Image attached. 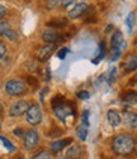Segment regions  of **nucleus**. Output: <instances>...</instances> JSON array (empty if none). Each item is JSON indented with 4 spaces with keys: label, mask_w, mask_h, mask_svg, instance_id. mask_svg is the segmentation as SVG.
<instances>
[{
    "label": "nucleus",
    "mask_w": 137,
    "mask_h": 159,
    "mask_svg": "<svg viewBox=\"0 0 137 159\" xmlns=\"http://www.w3.org/2000/svg\"><path fill=\"white\" fill-rule=\"evenodd\" d=\"M57 159H69V158H67V157H66V155H65V157H58V158H57Z\"/></svg>",
    "instance_id": "f704fd0d"
},
{
    "label": "nucleus",
    "mask_w": 137,
    "mask_h": 159,
    "mask_svg": "<svg viewBox=\"0 0 137 159\" xmlns=\"http://www.w3.org/2000/svg\"><path fill=\"white\" fill-rule=\"evenodd\" d=\"M56 51V44L52 43H47L43 47H41L37 52V58L40 62H45L47 59L53 54V52Z\"/></svg>",
    "instance_id": "6e6552de"
},
{
    "label": "nucleus",
    "mask_w": 137,
    "mask_h": 159,
    "mask_svg": "<svg viewBox=\"0 0 137 159\" xmlns=\"http://www.w3.org/2000/svg\"><path fill=\"white\" fill-rule=\"evenodd\" d=\"M14 135L15 136H24V130L21 129V128H18V129H14Z\"/></svg>",
    "instance_id": "2f4dec72"
},
{
    "label": "nucleus",
    "mask_w": 137,
    "mask_h": 159,
    "mask_svg": "<svg viewBox=\"0 0 137 159\" xmlns=\"http://www.w3.org/2000/svg\"><path fill=\"white\" fill-rule=\"evenodd\" d=\"M72 140H74L72 138H66V139H61V140H55L53 143H51L50 148L53 153H60L64 148H66L69 144H71Z\"/></svg>",
    "instance_id": "ddd939ff"
},
{
    "label": "nucleus",
    "mask_w": 137,
    "mask_h": 159,
    "mask_svg": "<svg viewBox=\"0 0 137 159\" xmlns=\"http://www.w3.org/2000/svg\"><path fill=\"white\" fill-rule=\"evenodd\" d=\"M75 2H76V0H60L61 5H62V7H65V8H67V7L72 5V4L75 3Z\"/></svg>",
    "instance_id": "7c9ffc66"
},
{
    "label": "nucleus",
    "mask_w": 137,
    "mask_h": 159,
    "mask_svg": "<svg viewBox=\"0 0 137 159\" xmlns=\"http://www.w3.org/2000/svg\"><path fill=\"white\" fill-rule=\"evenodd\" d=\"M4 89H5V92L9 96H13V97L23 96L28 91V87H27L26 82L21 81V80H9V81H7Z\"/></svg>",
    "instance_id": "7ed1b4c3"
},
{
    "label": "nucleus",
    "mask_w": 137,
    "mask_h": 159,
    "mask_svg": "<svg viewBox=\"0 0 137 159\" xmlns=\"http://www.w3.org/2000/svg\"><path fill=\"white\" fill-rule=\"evenodd\" d=\"M33 159H52V153H50L47 149H42L33 155Z\"/></svg>",
    "instance_id": "412c9836"
},
{
    "label": "nucleus",
    "mask_w": 137,
    "mask_h": 159,
    "mask_svg": "<svg viewBox=\"0 0 137 159\" xmlns=\"http://www.w3.org/2000/svg\"><path fill=\"white\" fill-rule=\"evenodd\" d=\"M42 39L46 43H61L64 41V37L60 34V32H57L56 29H46L42 33Z\"/></svg>",
    "instance_id": "0eeeda50"
},
{
    "label": "nucleus",
    "mask_w": 137,
    "mask_h": 159,
    "mask_svg": "<svg viewBox=\"0 0 137 159\" xmlns=\"http://www.w3.org/2000/svg\"><path fill=\"white\" fill-rule=\"evenodd\" d=\"M58 2H60V0H47V2H46V5H47L48 9H53V8L57 7Z\"/></svg>",
    "instance_id": "c756f323"
},
{
    "label": "nucleus",
    "mask_w": 137,
    "mask_h": 159,
    "mask_svg": "<svg viewBox=\"0 0 137 159\" xmlns=\"http://www.w3.org/2000/svg\"><path fill=\"white\" fill-rule=\"evenodd\" d=\"M125 72H133L137 70V56H128L123 62Z\"/></svg>",
    "instance_id": "dca6fc26"
},
{
    "label": "nucleus",
    "mask_w": 137,
    "mask_h": 159,
    "mask_svg": "<svg viewBox=\"0 0 137 159\" xmlns=\"http://www.w3.org/2000/svg\"><path fill=\"white\" fill-rule=\"evenodd\" d=\"M0 129H2V125H0Z\"/></svg>",
    "instance_id": "e433bc0d"
},
{
    "label": "nucleus",
    "mask_w": 137,
    "mask_h": 159,
    "mask_svg": "<svg viewBox=\"0 0 137 159\" xmlns=\"http://www.w3.org/2000/svg\"><path fill=\"white\" fill-rule=\"evenodd\" d=\"M135 22H136V14L132 11V13H130V14L127 15V18H126V25L128 27V30H130V32H132V29H133V27H135Z\"/></svg>",
    "instance_id": "5701e85b"
},
{
    "label": "nucleus",
    "mask_w": 137,
    "mask_h": 159,
    "mask_svg": "<svg viewBox=\"0 0 137 159\" xmlns=\"http://www.w3.org/2000/svg\"><path fill=\"white\" fill-rule=\"evenodd\" d=\"M88 10H89L88 4H85V3H79V4H76L72 9L69 10L67 15H69L70 19H77V18L83 16Z\"/></svg>",
    "instance_id": "9d476101"
},
{
    "label": "nucleus",
    "mask_w": 137,
    "mask_h": 159,
    "mask_svg": "<svg viewBox=\"0 0 137 159\" xmlns=\"http://www.w3.org/2000/svg\"><path fill=\"white\" fill-rule=\"evenodd\" d=\"M104 56H105V43L102 42V43L99 44V56L93 59V63H95V65H96V63H99L102 59L104 58Z\"/></svg>",
    "instance_id": "4be33fe9"
},
{
    "label": "nucleus",
    "mask_w": 137,
    "mask_h": 159,
    "mask_svg": "<svg viewBox=\"0 0 137 159\" xmlns=\"http://www.w3.org/2000/svg\"><path fill=\"white\" fill-rule=\"evenodd\" d=\"M114 76H115V68H112V70H110V73H109V78H108L109 84H113V81H114Z\"/></svg>",
    "instance_id": "473e14b6"
},
{
    "label": "nucleus",
    "mask_w": 137,
    "mask_h": 159,
    "mask_svg": "<svg viewBox=\"0 0 137 159\" xmlns=\"http://www.w3.org/2000/svg\"><path fill=\"white\" fill-rule=\"evenodd\" d=\"M136 77H137V76H136Z\"/></svg>",
    "instance_id": "4c0bfd02"
},
{
    "label": "nucleus",
    "mask_w": 137,
    "mask_h": 159,
    "mask_svg": "<svg viewBox=\"0 0 137 159\" xmlns=\"http://www.w3.org/2000/svg\"><path fill=\"white\" fill-rule=\"evenodd\" d=\"M29 106H31V105H29L28 101H26V100H19V101L14 102V104L10 106V109H9V115H10L12 117H19V116H22L23 114L27 112V110H28Z\"/></svg>",
    "instance_id": "423d86ee"
},
{
    "label": "nucleus",
    "mask_w": 137,
    "mask_h": 159,
    "mask_svg": "<svg viewBox=\"0 0 137 159\" xmlns=\"http://www.w3.org/2000/svg\"><path fill=\"white\" fill-rule=\"evenodd\" d=\"M5 54H7V46L3 42H0V61L5 57Z\"/></svg>",
    "instance_id": "cd10ccee"
},
{
    "label": "nucleus",
    "mask_w": 137,
    "mask_h": 159,
    "mask_svg": "<svg viewBox=\"0 0 137 159\" xmlns=\"http://www.w3.org/2000/svg\"><path fill=\"white\" fill-rule=\"evenodd\" d=\"M136 148V139L132 134L121 133L115 135L112 140V149L120 157H128L135 152Z\"/></svg>",
    "instance_id": "f257e3e1"
},
{
    "label": "nucleus",
    "mask_w": 137,
    "mask_h": 159,
    "mask_svg": "<svg viewBox=\"0 0 137 159\" xmlns=\"http://www.w3.org/2000/svg\"><path fill=\"white\" fill-rule=\"evenodd\" d=\"M107 120L112 128H118L122 124V116L117 110L110 109L107 111Z\"/></svg>",
    "instance_id": "9b49d317"
},
{
    "label": "nucleus",
    "mask_w": 137,
    "mask_h": 159,
    "mask_svg": "<svg viewBox=\"0 0 137 159\" xmlns=\"http://www.w3.org/2000/svg\"><path fill=\"white\" fill-rule=\"evenodd\" d=\"M81 154H83V147L79 145V144H74V145H71L66 150V154L65 155L69 159H79L81 157Z\"/></svg>",
    "instance_id": "4468645a"
},
{
    "label": "nucleus",
    "mask_w": 137,
    "mask_h": 159,
    "mask_svg": "<svg viewBox=\"0 0 137 159\" xmlns=\"http://www.w3.org/2000/svg\"><path fill=\"white\" fill-rule=\"evenodd\" d=\"M76 97L79 98V100H86V98H89V97H90V93H89L88 91L83 90V91H79V92L76 93Z\"/></svg>",
    "instance_id": "393cba45"
},
{
    "label": "nucleus",
    "mask_w": 137,
    "mask_h": 159,
    "mask_svg": "<svg viewBox=\"0 0 137 159\" xmlns=\"http://www.w3.org/2000/svg\"><path fill=\"white\" fill-rule=\"evenodd\" d=\"M0 35H3L4 38L9 39L10 42H17L18 41V33L13 28H10V25H8L7 28H4L2 32H0Z\"/></svg>",
    "instance_id": "f3484780"
},
{
    "label": "nucleus",
    "mask_w": 137,
    "mask_h": 159,
    "mask_svg": "<svg viewBox=\"0 0 137 159\" xmlns=\"http://www.w3.org/2000/svg\"><path fill=\"white\" fill-rule=\"evenodd\" d=\"M66 102V98L62 96V95H56L52 100H51V106H52V109H55V107H57V106H60V105H62V104H65Z\"/></svg>",
    "instance_id": "aec40b11"
},
{
    "label": "nucleus",
    "mask_w": 137,
    "mask_h": 159,
    "mask_svg": "<svg viewBox=\"0 0 137 159\" xmlns=\"http://www.w3.org/2000/svg\"><path fill=\"white\" fill-rule=\"evenodd\" d=\"M122 101L128 106H137V91H127L122 96Z\"/></svg>",
    "instance_id": "2eb2a0df"
},
{
    "label": "nucleus",
    "mask_w": 137,
    "mask_h": 159,
    "mask_svg": "<svg viewBox=\"0 0 137 159\" xmlns=\"http://www.w3.org/2000/svg\"><path fill=\"white\" fill-rule=\"evenodd\" d=\"M0 140H2L3 142V144H4V147L9 150V152H15L17 150V148L13 145V143L9 140V139L8 138H5V136H0Z\"/></svg>",
    "instance_id": "b1692460"
},
{
    "label": "nucleus",
    "mask_w": 137,
    "mask_h": 159,
    "mask_svg": "<svg viewBox=\"0 0 137 159\" xmlns=\"http://www.w3.org/2000/svg\"><path fill=\"white\" fill-rule=\"evenodd\" d=\"M26 119H27V123L29 125H38V124H41L42 121V110H41V106L38 105V104H32L27 112H26Z\"/></svg>",
    "instance_id": "20e7f679"
},
{
    "label": "nucleus",
    "mask_w": 137,
    "mask_h": 159,
    "mask_svg": "<svg viewBox=\"0 0 137 159\" xmlns=\"http://www.w3.org/2000/svg\"><path fill=\"white\" fill-rule=\"evenodd\" d=\"M67 25L66 19H52V20L48 22V27L52 28H64Z\"/></svg>",
    "instance_id": "6ab92c4d"
},
{
    "label": "nucleus",
    "mask_w": 137,
    "mask_h": 159,
    "mask_svg": "<svg viewBox=\"0 0 137 159\" xmlns=\"http://www.w3.org/2000/svg\"><path fill=\"white\" fill-rule=\"evenodd\" d=\"M24 140H23V144H24V148L27 150H34L38 144H40V136H38V133L37 130L34 129H29L24 133Z\"/></svg>",
    "instance_id": "39448f33"
},
{
    "label": "nucleus",
    "mask_w": 137,
    "mask_h": 159,
    "mask_svg": "<svg viewBox=\"0 0 137 159\" xmlns=\"http://www.w3.org/2000/svg\"><path fill=\"white\" fill-rule=\"evenodd\" d=\"M67 52H69V48H66V47H65V48H61L60 51H58V52H57V57H58V58H60V59H64V58L66 57Z\"/></svg>",
    "instance_id": "c85d7f7f"
},
{
    "label": "nucleus",
    "mask_w": 137,
    "mask_h": 159,
    "mask_svg": "<svg viewBox=\"0 0 137 159\" xmlns=\"http://www.w3.org/2000/svg\"><path fill=\"white\" fill-rule=\"evenodd\" d=\"M122 120L123 123L131 128V129H137V114L132 111H125L122 115Z\"/></svg>",
    "instance_id": "f8f14e48"
},
{
    "label": "nucleus",
    "mask_w": 137,
    "mask_h": 159,
    "mask_svg": "<svg viewBox=\"0 0 137 159\" xmlns=\"http://www.w3.org/2000/svg\"><path fill=\"white\" fill-rule=\"evenodd\" d=\"M53 112H55V116L58 119V120L66 123L70 116H76V106L72 101H66L65 104L55 107Z\"/></svg>",
    "instance_id": "f03ea898"
},
{
    "label": "nucleus",
    "mask_w": 137,
    "mask_h": 159,
    "mask_svg": "<svg viewBox=\"0 0 137 159\" xmlns=\"http://www.w3.org/2000/svg\"><path fill=\"white\" fill-rule=\"evenodd\" d=\"M3 110V106H2V104H0V111H2Z\"/></svg>",
    "instance_id": "c9c22d12"
},
{
    "label": "nucleus",
    "mask_w": 137,
    "mask_h": 159,
    "mask_svg": "<svg viewBox=\"0 0 137 159\" xmlns=\"http://www.w3.org/2000/svg\"><path fill=\"white\" fill-rule=\"evenodd\" d=\"M27 81H28V84L32 85L33 87H37V86H38V80H37L36 77H33V76H27Z\"/></svg>",
    "instance_id": "bb28decb"
},
{
    "label": "nucleus",
    "mask_w": 137,
    "mask_h": 159,
    "mask_svg": "<svg viewBox=\"0 0 137 159\" xmlns=\"http://www.w3.org/2000/svg\"><path fill=\"white\" fill-rule=\"evenodd\" d=\"M7 8L4 7V5H2V4H0V19H2V18H4L5 15H7Z\"/></svg>",
    "instance_id": "72a5a7b5"
},
{
    "label": "nucleus",
    "mask_w": 137,
    "mask_h": 159,
    "mask_svg": "<svg viewBox=\"0 0 137 159\" xmlns=\"http://www.w3.org/2000/svg\"><path fill=\"white\" fill-rule=\"evenodd\" d=\"M125 46V38H123V34L121 30H115L110 38V47H112V51H118L121 52L122 48Z\"/></svg>",
    "instance_id": "1a4fd4ad"
},
{
    "label": "nucleus",
    "mask_w": 137,
    "mask_h": 159,
    "mask_svg": "<svg viewBox=\"0 0 137 159\" xmlns=\"http://www.w3.org/2000/svg\"><path fill=\"white\" fill-rule=\"evenodd\" d=\"M81 124L89 126V111H88V110H85V111L83 112V116H81Z\"/></svg>",
    "instance_id": "a878e982"
},
{
    "label": "nucleus",
    "mask_w": 137,
    "mask_h": 159,
    "mask_svg": "<svg viewBox=\"0 0 137 159\" xmlns=\"http://www.w3.org/2000/svg\"><path fill=\"white\" fill-rule=\"evenodd\" d=\"M88 128L89 126L81 124V125L77 126V129H76V135H77V138H79L81 142L86 140V138H88Z\"/></svg>",
    "instance_id": "a211bd4d"
}]
</instances>
